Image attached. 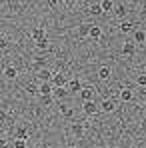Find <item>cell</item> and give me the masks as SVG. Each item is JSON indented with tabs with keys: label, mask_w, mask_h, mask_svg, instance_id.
Returning a JSON list of instances; mask_svg holds the SVG:
<instances>
[{
	"label": "cell",
	"mask_w": 146,
	"mask_h": 148,
	"mask_svg": "<svg viewBox=\"0 0 146 148\" xmlns=\"http://www.w3.org/2000/svg\"><path fill=\"white\" fill-rule=\"evenodd\" d=\"M72 132L76 134V136H78V138H80V136L84 134V128H82L80 124H74V126H72Z\"/></svg>",
	"instance_id": "d4e9b609"
},
{
	"label": "cell",
	"mask_w": 146,
	"mask_h": 148,
	"mask_svg": "<svg viewBox=\"0 0 146 148\" xmlns=\"http://www.w3.org/2000/svg\"><path fill=\"white\" fill-rule=\"evenodd\" d=\"M102 12H104V10H102L100 4H92V6H90V14H92V16H100Z\"/></svg>",
	"instance_id": "44dd1931"
},
{
	"label": "cell",
	"mask_w": 146,
	"mask_h": 148,
	"mask_svg": "<svg viewBox=\"0 0 146 148\" xmlns=\"http://www.w3.org/2000/svg\"><path fill=\"white\" fill-rule=\"evenodd\" d=\"M18 76V70L14 68V66H8L6 70H4V78H8V80H14Z\"/></svg>",
	"instance_id": "7c38bea8"
},
{
	"label": "cell",
	"mask_w": 146,
	"mask_h": 148,
	"mask_svg": "<svg viewBox=\"0 0 146 148\" xmlns=\"http://www.w3.org/2000/svg\"><path fill=\"white\" fill-rule=\"evenodd\" d=\"M78 36H80V38L90 36V26H88V24H80V26H78Z\"/></svg>",
	"instance_id": "9a60e30c"
},
{
	"label": "cell",
	"mask_w": 146,
	"mask_h": 148,
	"mask_svg": "<svg viewBox=\"0 0 146 148\" xmlns=\"http://www.w3.org/2000/svg\"><path fill=\"white\" fill-rule=\"evenodd\" d=\"M118 30H120V32H124V34L134 32V24H132V22H128V20H122L120 26H118Z\"/></svg>",
	"instance_id": "ba28073f"
},
{
	"label": "cell",
	"mask_w": 146,
	"mask_h": 148,
	"mask_svg": "<svg viewBox=\"0 0 146 148\" xmlns=\"http://www.w3.org/2000/svg\"><path fill=\"white\" fill-rule=\"evenodd\" d=\"M100 110H102V112H106V114H108V112H112V110H114V104H112V102H110V100H104V102H102V104H100Z\"/></svg>",
	"instance_id": "2e32d148"
},
{
	"label": "cell",
	"mask_w": 146,
	"mask_h": 148,
	"mask_svg": "<svg viewBox=\"0 0 146 148\" xmlns=\"http://www.w3.org/2000/svg\"><path fill=\"white\" fill-rule=\"evenodd\" d=\"M46 4H48L50 8H54V6H58V0H46Z\"/></svg>",
	"instance_id": "f546056e"
},
{
	"label": "cell",
	"mask_w": 146,
	"mask_h": 148,
	"mask_svg": "<svg viewBox=\"0 0 146 148\" xmlns=\"http://www.w3.org/2000/svg\"><path fill=\"white\" fill-rule=\"evenodd\" d=\"M32 38L38 42V40H44V38H48V36H46V30H44L42 26H38V28L32 30Z\"/></svg>",
	"instance_id": "277c9868"
},
{
	"label": "cell",
	"mask_w": 146,
	"mask_h": 148,
	"mask_svg": "<svg viewBox=\"0 0 146 148\" xmlns=\"http://www.w3.org/2000/svg\"><path fill=\"white\" fill-rule=\"evenodd\" d=\"M12 148H26V140H22V138H14V140H12Z\"/></svg>",
	"instance_id": "cb8c5ba5"
},
{
	"label": "cell",
	"mask_w": 146,
	"mask_h": 148,
	"mask_svg": "<svg viewBox=\"0 0 146 148\" xmlns=\"http://www.w3.org/2000/svg\"><path fill=\"white\" fill-rule=\"evenodd\" d=\"M68 92H70V90H68L66 86H62V88H54V94H52V96H54L56 100H62V98L68 96Z\"/></svg>",
	"instance_id": "8992f818"
},
{
	"label": "cell",
	"mask_w": 146,
	"mask_h": 148,
	"mask_svg": "<svg viewBox=\"0 0 146 148\" xmlns=\"http://www.w3.org/2000/svg\"><path fill=\"white\" fill-rule=\"evenodd\" d=\"M120 100L122 102H130V100H132V90H130V88H122L120 90Z\"/></svg>",
	"instance_id": "5bb4252c"
},
{
	"label": "cell",
	"mask_w": 146,
	"mask_h": 148,
	"mask_svg": "<svg viewBox=\"0 0 146 148\" xmlns=\"http://www.w3.org/2000/svg\"><path fill=\"white\" fill-rule=\"evenodd\" d=\"M52 84H54V88H62V86L68 84V80H66V76H64L62 72H54V76H52Z\"/></svg>",
	"instance_id": "7a4b0ae2"
},
{
	"label": "cell",
	"mask_w": 146,
	"mask_h": 148,
	"mask_svg": "<svg viewBox=\"0 0 146 148\" xmlns=\"http://www.w3.org/2000/svg\"><path fill=\"white\" fill-rule=\"evenodd\" d=\"M60 112H62L66 118H70V116H72V108H68V106H60Z\"/></svg>",
	"instance_id": "4316f807"
},
{
	"label": "cell",
	"mask_w": 146,
	"mask_h": 148,
	"mask_svg": "<svg viewBox=\"0 0 146 148\" xmlns=\"http://www.w3.org/2000/svg\"><path fill=\"white\" fill-rule=\"evenodd\" d=\"M52 100H54V96H52V94H40V102H42L44 106L52 104Z\"/></svg>",
	"instance_id": "7402d4cb"
},
{
	"label": "cell",
	"mask_w": 146,
	"mask_h": 148,
	"mask_svg": "<svg viewBox=\"0 0 146 148\" xmlns=\"http://www.w3.org/2000/svg\"><path fill=\"white\" fill-rule=\"evenodd\" d=\"M82 110H84V114H88V116H94L98 112V106L94 100H86L84 104H82Z\"/></svg>",
	"instance_id": "6da1fadb"
},
{
	"label": "cell",
	"mask_w": 146,
	"mask_h": 148,
	"mask_svg": "<svg viewBox=\"0 0 146 148\" xmlns=\"http://www.w3.org/2000/svg\"><path fill=\"white\" fill-rule=\"evenodd\" d=\"M66 88L70 90V92H80L84 86H82V82L78 80V78H72V80H68V84H66Z\"/></svg>",
	"instance_id": "3957f363"
},
{
	"label": "cell",
	"mask_w": 146,
	"mask_h": 148,
	"mask_svg": "<svg viewBox=\"0 0 146 148\" xmlns=\"http://www.w3.org/2000/svg\"><path fill=\"white\" fill-rule=\"evenodd\" d=\"M110 74H112V70H110L108 66H102V68L98 70V78H100V80H108Z\"/></svg>",
	"instance_id": "4fadbf2b"
},
{
	"label": "cell",
	"mask_w": 146,
	"mask_h": 148,
	"mask_svg": "<svg viewBox=\"0 0 146 148\" xmlns=\"http://www.w3.org/2000/svg\"><path fill=\"white\" fill-rule=\"evenodd\" d=\"M36 48H38V50H46V48H48V38L38 40V42H36Z\"/></svg>",
	"instance_id": "484cf974"
},
{
	"label": "cell",
	"mask_w": 146,
	"mask_h": 148,
	"mask_svg": "<svg viewBox=\"0 0 146 148\" xmlns=\"http://www.w3.org/2000/svg\"><path fill=\"white\" fill-rule=\"evenodd\" d=\"M138 84H140L142 88H146V74H140V76H138Z\"/></svg>",
	"instance_id": "f1b7e54d"
},
{
	"label": "cell",
	"mask_w": 146,
	"mask_h": 148,
	"mask_svg": "<svg viewBox=\"0 0 146 148\" xmlns=\"http://www.w3.org/2000/svg\"><path fill=\"white\" fill-rule=\"evenodd\" d=\"M52 76H54V72H50L48 68H40V72H38V78L42 82H52Z\"/></svg>",
	"instance_id": "5b68a950"
},
{
	"label": "cell",
	"mask_w": 146,
	"mask_h": 148,
	"mask_svg": "<svg viewBox=\"0 0 146 148\" xmlns=\"http://www.w3.org/2000/svg\"><path fill=\"white\" fill-rule=\"evenodd\" d=\"M100 6H102L104 12H110V10H114V0H102Z\"/></svg>",
	"instance_id": "e0dca14e"
},
{
	"label": "cell",
	"mask_w": 146,
	"mask_h": 148,
	"mask_svg": "<svg viewBox=\"0 0 146 148\" xmlns=\"http://www.w3.org/2000/svg\"><path fill=\"white\" fill-rule=\"evenodd\" d=\"M34 66L36 68H44V58H36L34 60Z\"/></svg>",
	"instance_id": "83f0119b"
},
{
	"label": "cell",
	"mask_w": 146,
	"mask_h": 148,
	"mask_svg": "<svg viewBox=\"0 0 146 148\" xmlns=\"http://www.w3.org/2000/svg\"><path fill=\"white\" fill-rule=\"evenodd\" d=\"M0 46H2V50H6V46H8V40H6V38H2V42H0Z\"/></svg>",
	"instance_id": "4dcf8cb0"
},
{
	"label": "cell",
	"mask_w": 146,
	"mask_h": 148,
	"mask_svg": "<svg viewBox=\"0 0 146 148\" xmlns=\"http://www.w3.org/2000/svg\"><path fill=\"white\" fill-rule=\"evenodd\" d=\"M140 12H142V16H146V4L142 6V10H140Z\"/></svg>",
	"instance_id": "1f68e13d"
},
{
	"label": "cell",
	"mask_w": 146,
	"mask_h": 148,
	"mask_svg": "<svg viewBox=\"0 0 146 148\" xmlns=\"http://www.w3.org/2000/svg\"><path fill=\"white\" fill-rule=\"evenodd\" d=\"M40 94H54V84L52 82H42L40 84Z\"/></svg>",
	"instance_id": "30bf717a"
},
{
	"label": "cell",
	"mask_w": 146,
	"mask_h": 148,
	"mask_svg": "<svg viewBox=\"0 0 146 148\" xmlns=\"http://www.w3.org/2000/svg\"><path fill=\"white\" fill-rule=\"evenodd\" d=\"M144 40H146L144 30H134V42H144Z\"/></svg>",
	"instance_id": "d6986e66"
},
{
	"label": "cell",
	"mask_w": 146,
	"mask_h": 148,
	"mask_svg": "<svg viewBox=\"0 0 146 148\" xmlns=\"http://www.w3.org/2000/svg\"><path fill=\"white\" fill-rule=\"evenodd\" d=\"M16 138H22V140H28V130H26L24 126L16 128Z\"/></svg>",
	"instance_id": "ffe728a7"
},
{
	"label": "cell",
	"mask_w": 146,
	"mask_h": 148,
	"mask_svg": "<svg viewBox=\"0 0 146 148\" xmlns=\"http://www.w3.org/2000/svg\"><path fill=\"white\" fill-rule=\"evenodd\" d=\"M78 94H80V98L84 100V102H86V100H92V98H94V90H92V88H82Z\"/></svg>",
	"instance_id": "9c48e42d"
},
{
	"label": "cell",
	"mask_w": 146,
	"mask_h": 148,
	"mask_svg": "<svg viewBox=\"0 0 146 148\" xmlns=\"http://www.w3.org/2000/svg\"><path fill=\"white\" fill-rule=\"evenodd\" d=\"M26 92H28L30 96H36V94H40V86H36V84H28V86H26Z\"/></svg>",
	"instance_id": "ac0fdd59"
},
{
	"label": "cell",
	"mask_w": 146,
	"mask_h": 148,
	"mask_svg": "<svg viewBox=\"0 0 146 148\" xmlns=\"http://www.w3.org/2000/svg\"><path fill=\"white\" fill-rule=\"evenodd\" d=\"M122 52H124L126 56H132V54L136 52V44H134V42H124V44H122Z\"/></svg>",
	"instance_id": "52a82bcc"
},
{
	"label": "cell",
	"mask_w": 146,
	"mask_h": 148,
	"mask_svg": "<svg viewBox=\"0 0 146 148\" xmlns=\"http://www.w3.org/2000/svg\"><path fill=\"white\" fill-rule=\"evenodd\" d=\"M90 38L92 40H100L102 38V28L100 26H90Z\"/></svg>",
	"instance_id": "8fae6325"
},
{
	"label": "cell",
	"mask_w": 146,
	"mask_h": 148,
	"mask_svg": "<svg viewBox=\"0 0 146 148\" xmlns=\"http://www.w3.org/2000/svg\"><path fill=\"white\" fill-rule=\"evenodd\" d=\"M114 14H116L118 18H122V16L126 14V8H124V4H118V6H114Z\"/></svg>",
	"instance_id": "603a6c76"
},
{
	"label": "cell",
	"mask_w": 146,
	"mask_h": 148,
	"mask_svg": "<svg viewBox=\"0 0 146 148\" xmlns=\"http://www.w3.org/2000/svg\"><path fill=\"white\" fill-rule=\"evenodd\" d=\"M144 90H146V88H144Z\"/></svg>",
	"instance_id": "d6a6232c"
}]
</instances>
